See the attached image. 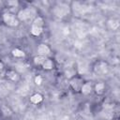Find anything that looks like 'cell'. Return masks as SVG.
Instances as JSON below:
<instances>
[{"instance_id": "1", "label": "cell", "mask_w": 120, "mask_h": 120, "mask_svg": "<svg viewBox=\"0 0 120 120\" xmlns=\"http://www.w3.org/2000/svg\"><path fill=\"white\" fill-rule=\"evenodd\" d=\"M70 8L68 4L66 3H58L54 6V8H52V12L54 14V16H56L57 18H63L65 16H67L69 13Z\"/></svg>"}, {"instance_id": "2", "label": "cell", "mask_w": 120, "mask_h": 120, "mask_svg": "<svg viewBox=\"0 0 120 120\" xmlns=\"http://www.w3.org/2000/svg\"><path fill=\"white\" fill-rule=\"evenodd\" d=\"M36 15V9L34 8H26L22 10H20L17 14V18L19 21H28L34 18Z\"/></svg>"}, {"instance_id": "3", "label": "cell", "mask_w": 120, "mask_h": 120, "mask_svg": "<svg viewBox=\"0 0 120 120\" xmlns=\"http://www.w3.org/2000/svg\"><path fill=\"white\" fill-rule=\"evenodd\" d=\"M43 24H44V21L41 17H37L33 22H32V26H31V34L33 36H39L42 31H43Z\"/></svg>"}, {"instance_id": "4", "label": "cell", "mask_w": 120, "mask_h": 120, "mask_svg": "<svg viewBox=\"0 0 120 120\" xmlns=\"http://www.w3.org/2000/svg\"><path fill=\"white\" fill-rule=\"evenodd\" d=\"M2 17H3L4 22L8 26H17L19 24V20L17 16H15V14L11 12H8V11L5 12Z\"/></svg>"}, {"instance_id": "5", "label": "cell", "mask_w": 120, "mask_h": 120, "mask_svg": "<svg viewBox=\"0 0 120 120\" xmlns=\"http://www.w3.org/2000/svg\"><path fill=\"white\" fill-rule=\"evenodd\" d=\"M94 72L97 75H104L108 72V65L107 63L103 62V61H99L98 62L95 67H94Z\"/></svg>"}, {"instance_id": "6", "label": "cell", "mask_w": 120, "mask_h": 120, "mask_svg": "<svg viewBox=\"0 0 120 120\" xmlns=\"http://www.w3.org/2000/svg\"><path fill=\"white\" fill-rule=\"evenodd\" d=\"M73 10H74V13L78 14V15H82V14H84L86 11L89 10L88 7L82 5V4H80V3H74V8H73Z\"/></svg>"}, {"instance_id": "7", "label": "cell", "mask_w": 120, "mask_h": 120, "mask_svg": "<svg viewBox=\"0 0 120 120\" xmlns=\"http://www.w3.org/2000/svg\"><path fill=\"white\" fill-rule=\"evenodd\" d=\"M51 52V49L46 45V44H39L38 47V55H42V56H46L48 54H50Z\"/></svg>"}, {"instance_id": "8", "label": "cell", "mask_w": 120, "mask_h": 120, "mask_svg": "<svg viewBox=\"0 0 120 120\" xmlns=\"http://www.w3.org/2000/svg\"><path fill=\"white\" fill-rule=\"evenodd\" d=\"M82 84H83V83H82V81L80 78H74V79H72L71 82H70V85H71L72 88H73L74 90H76V91L81 90V87H82Z\"/></svg>"}, {"instance_id": "9", "label": "cell", "mask_w": 120, "mask_h": 120, "mask_svg": "<svg viewBox=\"0 0 120 120\" xmlns=\"http://www.w3.org/2000/svg\"><path fill=\"white\" fill-rule=\"evenodd\" d=\"M91 91H92V86H91L90 82H85L81 87V92L83 95H88V94H90Z\"/></svg>"}, {"instance_id": "10", "label": "cell", "mask_w": 120, "mask_h": 120, "mask_svg": "<svg viewBox=\"0 0 120 120\" xmlns=\"http://www.w3.org/2000/svg\"><path fill=\"white\" fill-rule=\"evenodd\" d=\"M78 69H79V72L81 74H83L85 72H87L88 70V66L85 62H80L79 65H78Z\"/></svg>"}, {"instance_id": "11", "label": "cell", "mask_w": 120, "mask_h": 120, "mask_svg": "<svg viewBox=\"0 0 120 120\" xmlns=\"http://www.w3.org/2000/svg\"><path fill=\"white\" fill-rule=\"evenodd\" d=\"M30 100H31L32 103L38 104V103H39V102L42 101V96H41L40 94H35V95H33V96L30 98Z\"/></svg>"}, {"instance_id": "12", "label": "cell", "mask_w": 120, "mask_h": 120, "mask_svg": "<svg viewBox=\"0 0 120 120\" xmlns=\"http://www.w3.org/2000/svg\"><path fill=\"white\" fill-rule=\"evenodd\" d=\"M7 77H8V79H10L11 81H18V80H19V75H18L15 71H13V70L8 71V72H7Z\"/></svg>"}, {"instance_id": "13", "label": "cell", "mask_w": 120, "mask_h": 120, "mask_svg": "<svg viewBox=\"0 0 120 120\" xmlns=\"http://www.w3.org/2000/svg\"><path fill=\"white\" fill-rule=\"evenodd\" d=\"M104 90H105V85H104V83L103 82H99V83H98V84H96V86H95V91H96V93L97 94H102L103 92H104Z\"/></svg>"}, {"instance_id": "14", "label": "cell", "mask_w": 120, "mask_h": 120, "mask_svg": "<svg viewBox=\"0 0 120 120\" xmlns=\"http://www.w3.org/2000/svg\"><path fill=\"white\" fill-rule=\"evenodd\" d=\"M41 66H42V68H43L44 69H51V68H53V63H52V60L46 59V60L43 62V64H42Z\"/></svg>"}, {"instance_id": "15", "label": "cell", "mask_w": 120, "mask_h": 120, "mask_svg": "<svg viewBox=\"0 0 120 120\" xmlns=\"http://www.w3.org/2000/svg\"><path fill=\"white\" fill-rule=\"evenodd\" d=\"M47 58H46V56H42V55H38V56H36L35 58H34V63L36 64V65H42L43 64V62L46 60Z\"/></svg>"}, {"instance_id": "16", "label": "cell", "mask_w": 120, "mask_h": 120, "mask_svg": "<svg viewBox=\"0 0 120 120\" xmlns=\"http://www.w3.org/2000/svg\"><path fill=\"white\" fill-rule=\"evenodd\" d=\"M12 54L15 57H23L24 56V52L20 49H14L12 51Z\"/></svg>"}, {"instance_id": "17", "label": "cell", "mask_w": 120, "mask_h": 120, "mask_svg": "<svg viewBox=\"0 0 120 120\" xmlns=\"http://www.w3.org/2000/svg\"><path fill=\"white\" fill-rule=\"evenodd\" d=\"M109 25H110V27H111L112 30H115V29L118 28V26H119V22H118V21H114V20H112V21H109Z\"/></svg>"}, {"instance_id": "18", "label": "cell", "mask_w": 120, "mask_h": 120, "mask_svg": "<svg viewBox=\"0 0 120 120\" xmlns=\"http://www.w3.org/2000/svg\"><path fill=\"white\" fill-rule=\"evenodd\" d=\"M26 68H27V66L24 65V64H22V63H20V64H17V65H16V69H17L18 71H20V72L25 71Z\"/></svg>"}, {"instance_id": "19", "label": "cell", "mask_w": 120, "mask_h": 120, "mask_svg": "<svg viewBox=\"0 0 120 120\" xmlns=\"http://www.w3.org/2000/svg\"><path fill=\"white\" fill-rule=\"evenodd\" d=\"M74 75H75V70H73V69H68L66 71V76L68 77V78L73 77Z\"/></svg>"}, {"instance_id": "20", "label": "cell", "mask_w": 120, "mask_h": 120, "mask_svg": "<svg viewBox=\"0 0 120 120\" xmlns=\"http://www.w3.org/2000/svg\"><path fill=\"white\" fill-rule=\"evenodd\" d=\"M35 82L37 83V84H41V82H42V77L41 76H37L36 78H35Z\"/></svg>"}, {"instance_id": "21", "label": "cell", "mask_w": 120, "mask_h": 120, "mask_svg": "<svg viewBox=\"0 0 120 120\" xmlns=\"http://www.w3.org/2000/svg\"><path fill=\"white\" fill-rule=\"evenodd\" d=\"M1 5H2V2H0V7H1Z\"/></svg>"}]
</instances>
